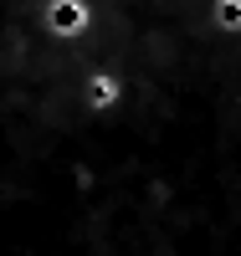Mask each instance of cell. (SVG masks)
<instances>
[{
    "mask_svg": "<svg viewBox=\"0 0 241 256\" xmlns=\"http://www.w3.org/2000/svg\"><path fill=\"white\" fill-rule=\"evenodd\" d=\"M215 20H221L226 31H241V0H221V6H215Z\"/></svg>",
    "mask_w": 241,
    "mask_h": 256,
    "instance_id": "1",
    "label": "cell"
}]
</instances>
